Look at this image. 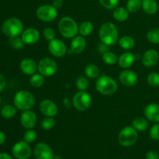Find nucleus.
<instances>
[{
    "instance_id": "f257e3e1",
    "label": "nucleus",
    "mask_w": 159,
    "mask_h": 159,
    "mask_svg": "<svg viewBox=\"0 0 159 159\" xmlns=\"http://www.w3.org/2000/svg\"><path fill=\"white\" fill-rule=\"evenodd\" d=\"M99 38L104 44L108 46L113 45L117 42L119 38V32L116 26L113 23H105L99 29Z\"/></svg>"
},
{
    "instance_id": "f03ea898",
    "label": "nucleus",
    "mask_w": 159,
    "mask_h": 159,
    "mask_svg": "<svg viewBox=\"0 0 159 159\" xmlns=\"http://www.w3.org/2000/svg\"><path fill=\"white\" fill-rule=\"evenodd\" d=\"M15 107L20 110H30L35 104L34 95L26 90H21L16 93L13 99Z\"/></svg>"
},
{
    "instance_id": "7ed1b4c3",
    "label": "nucleus",
    "mask_w": 159,
    "mask_h": 159,
    "mask_svg": "<svg viewBox=\"0 0 159 159\" xmlns=\"http://www.w3.org/2000/svg\"><path fill=\"white\" fill-rule=\"evenodd\" d=\"M96 88L99 93L105 96H110L117 90L118 85L113 78L108 75H102L98 78L96 82Z\"/></svg>"
},
{
    "instance_id": "20e7f679",
    "label": "nucleus",
    "mask_w": 159,
    "mask_h": 159,
    "mask_svg": "<svg viewBox=\"0 0 159 159\" xmlns=\"http://www.w3.org/2000/svg\"><path fill=\"white\" fill-rule=\"evenodd\" d=\"M58 29L61 34L65 38H74L79 33L77 23L71 17L68 16L61 19L58 23Z\"/></svg>"
},
{
    "instance_id": "39448f33",
    "label": "nucleus",
    "mask_w": 159,
    "mask_h": 159,
    "mask_svg": "<svg viewBox=\"0 0 159 159\" xmlns=\"http://www.w3.org/2000/svg\"><path fill=\"white\" fill-rule=\"evenodd\" d=\"M3 34L9 37H18L23 31V23L19 19L12 17L6 20L2 24Z\"/></svg>"
},
{
    "instance_id": "423d86ee",
    "label": "nucleus",
    "mask_w": 159,
    "mask_h": 159,
    "mask_svg": "<svg viewBox=\"0 0 159 159\" xmlns=\"http://www.w3.org/2000/svg\"><path fill=\"white\" fill-rule=\"evenodd\" d=\"M138 138V130L133 126L124 127L118 135V141L124 147H130L137 142Z\"/></svg>"
},
{
    "instance_id": "0eeeda50",
    "label": "nucleus",
    "mask_w": 159,
    "mask_h": 159,
    "mask_svg": "<svg viewBox=\"0 0 159 159\" xmlns=\"http://www.w3.org/2000/svg\"><path fill=\"white\" fill-rule=\"evenodd\" d=\"M57 69V63L50 57H43L37 65V71L42 75L49 77L54 75Z\"/></svg>"
},
{
    "instance_id": "6e6552de",
    "label": "nucleus",
    "mask_w": 159,
    "mask_h": 159,
    "mask_svg": "<svg viewBox=\"0 0 159 159\" xmlns=\"http://www.w3.org/2000/svg\"><path fill=\"white\" fill-rule=\"evenodd\" d=\"M73 106L79 111L88 110L92 104V98L88 93L85 91L78 92L73 97Z\"/></svg>"
},
{
    "instance_id": "1a4fd4ad",
    "label": "nucleus",
    "mask_w": 159,
    "mask_h": 159,
    "mask_svg": "<svg viewBox=\"0 0 159 159\" xmlns=\"http://www.w3.org/2000/svg\"><path fill=\"white\" fill-rule=\"evenodd\" d=\"M37 16L39 20L43 22H51L55 20L57 16V9L54 6L43 5L37 10Z\"/></svg>"
},
{
    "instance_id": "9d476101",
    "label": "nucleus",
    "mask_w": 159,
    "mask_h": 159,
    "mask_svg": "<svg viewBox=\"0 0 159 159\" xmlns=\"http://www.w3.org/2000/svg\"><path fill=\"white\" fill-rule=\"evenodd\" d=\"M32 150L29 143L26 141H19L12 147V155L16 159H29Z\"/></svg>"
},
{
    "instance_id": "9b49d317",
    "label": "nucleus",
    "mask_w": 159,
    "mask_h": 159,
    "mask_svg": "<svg viewBox=\"0 0 159 159\" xmlns=\"http://www.w3.org/2000/svg\"><path fill=\"white\" fill-rule=\"evenodd\" d=\"M48 51L52 55L61 57L66 54L67 48L62 40L59 39H54L48 43Z\"/></svg>"
},
{
    "instance_id": "f8f14e48",
    "label": "nucleus",
    "mask_w": 159,
    "mask_h": 159,
    "mask_svg": "<svg viewBox=\"0 0 159 159\" xmlns=\"http://www.w3.org/2000/svg\"><path fill=\"white\" fill-rule=\"evenodd\" d=\"M34 155L36 159H53L54 157L52 149L45 143H39L35 146Z\"/></svg>"
},
{
    "instance_id": "ddd939ff",
    "label": "nucleus",
    "mask_w": 159,
    "mask_h": 159,
    "mask_svg": "<svg viewBox=\"0 0 159 159\" xmlns=\"http://www.w3.org/2000/svg\"><path fill=\"white\" fill-rule=\"evenodd\" d=\"M39 109L42 114L51 117L55 116L58 111V108L55 102L50 99H45L42 101L39 106Z\"/></svg>"
},
{
    "instance_id": "4468645a",
    "label": "nucleus",
    "mask_w": 159,
    "mask_h": 159,
    "mask_svg": "<svg viewBox=\"0 0 159 159\" xmlns=\"http://www.w3.org/2000/svg\"><path fill=\"white\" fill-rule=\"evenodd\" d=\"M120 81L125 86H134L138 81V75L132 70H124L119 76Z\"/></svg>"
},
{
    "instance_id": "2eb2a0df",
    "label": "nucleus",
    "mask_w": 159,
    "mask_h": 159,
    "mask_svg": "<svg viewBox=\"0 0 159 159\" xmlns=\"http://www.w3.org/2000/svg\"><path fill=\"white\" fill-rule=\"evenodd\" d=\"M20 123L26 129H32L37 123V115L32 110H25L20 116Z\"/></svg>"
},
{
    "instance_id": "dca6fc26",
    "label": "nucleus",
    "mask_w": 159,
    "mask_h": 159,
    "mask_svg": "<svg viewBox=\"0 0 159 159\" xmlns=\"http://www.w3.org/2000/svg\"><path fill=\"white\" fill-rule=\"evenodd\" d=\"M21 38L26 44H34L40 39V32L35 28H27L21 34Z\"/></svg>"
},
{
    "instance_id": "f3484780",
    "label": "nucleus",
    "mask_w": 159,
    "mask_h": 159,
    "mask_svg": "<svg viewBox=\"0 0 159 159\" xmlns=\"http://www.w3.org/2000/svg\"><path fill=\"white\" fill-rule=\"evenodd\" d=\"M159 60V54L157 51L153 49L146 51L142 57V63L145 67L154 66L158 63Z\"/></svg>"
},
{
    "instance_id": "a211bd4d",
    "label": "nucleus",
    "mask_w": 159,
    "mask_h": 159,
    "mask_svg": "<svg viewBox=\"0 0 159 159\" xmlns=\"http://www.w3.org/2000/svg\"><path fill=\"white\" fill-rule=\"evenodd\" d=\"M144 115L149 120L154 123L159 122V105L151 103L144 109Z\"/></svg>"
},
{
    "instance_id": "6ab92c4d",
    "label": "nucleus",
    "mask_w": 159,
    "mask_h": 159,
    "mask_svg": "<svg viewBox=\"0 0 159 159\" xmlns=\"http://www.w3.org/2000/svg\"><path fill=\"white\" fill-rule=\"evenodd\" d=\"M20 68L24 74L33 75L37 70V65L33 59L25 58L20 63Z\"/></svg>"
},
{
    "instance_id": "aec40b11",
    "label": "nucleus",
    "mask_w": 159,
    "mask_h": 159,
    "mask_svg": "<svg viewBox=\"0 0 159 159\" xmlns=\"http://www.w3.org/2000/svg\"><path fill=\"white\" fill-rule=\"evenodd\" d=\"M86 46V41L82 36H76L71 43V51L75 54H80Z\"/></svg>"
},
{
    "instance_id": "412c9836",
    "label": "nucleus",
    "mask_w": 159,
    "mask_h": 159,
    "mask_svg": "<svg viewBox=\"0 0 159 159\" xmlns=\"http://www.w3.org/2000/svg\"><path fill=\"white\" fill-rule=\"evenodd\" d=\"M135 60V57L133 53L126 52L124 53L119 57V65L123 68H128L134 64Z\"/></svg>"
},
{
    "instance_id": "4be33fe9",
    "label": "nucleus",
    "mask_w": 159,
    "mask_h": 159,
    "mask_svg": "<svg viewBox=\"0 0 159 159\" xmlns=\"http://www.w3.org/2000/svg\"><path fill=\"white\" fill-rule=\"evenodd\" d=\"M142 9L149 15H153L158 12V5L155 0H143Z\"/></svg>"
},
{
    "instance_id": "5701e85b",
    "label": "nucleus",
    "mask_w": 159,
    "mask_h": 159,
    "mask_svg": "<svg viewBox=\"0 0 159 159\" xmlns=\"http://www.w3.org/2000/svg\"><path fill=\"white\" fill-rule=\"evenodd\" d=\"M113 16L117 21L124 22L128 19L129 11L124 7H116L113 12Z\"/></svg>"
},
{
    "instance_id": "b1692460",
    "label": "nucleus",
    "mask_w": 159,
    "mask_h": 159,
    "mask_svg": "<svg viewBox=\"0 0 159 159\" xmlns=\"http://www.w3.org/2000/svg\"><path fill=\"white\" fill-rule=\"evenodd\" d=\"M132 126L138 131H144L148 127V122L145 118L138 116L132 122Z\"/></svg>"
},
{
    "instance_id": "393cba45",
    "label": "nucleus",
    "mask_w": 159,
    "mask_h": 159,
    "mask_svg": "<svg viewBox=\"0 0 159 159\" xmlns=\"http://www.w3.org/2000/svg\"><path fill=\"white\" fill-rule=\"evenodd\" d=\"M119 44L123 49L130 50L134 48L135 45L134 39L130 36H124L119 40Z\"/></svg>"
},
{
    "instance_id": "a878e982",
    "label": "nucleus",
    "mask_w": 159,
    "mask_h": 159,
    "mask_svg": "<svg viewBox=\"0 0 159 159\" xmlns=\"http://www.w3.org/2000/svg\"><path fill=\"white\" fill-rule=\"evenodd\" d=\"M93 30V25L90 21L82 22L79 26V33L82 37H86L91 34Z\"/></svg>"
},
{
    "instance_id": "bb28decb",
    "label": "nucleus",
    "mask_w": 159,
    "mask_h": 159,
    "mask_svg": "<svg viewBox=\"0 0 159 159\" xmlns=\"http://www.w3.org/2000/svg\"><path fill=\"white\" fill-rule=\"evenodd\" d=\"M85 73L87 77L90 78V79H97L100 74L99 68L93 64L87 65L85 69Z\"/></svg>"
},
{
    "instance_id": "cd10ccee",
    "label": "nucleus",
    "mask_w": 159,
    "mask_h": 159,
    "mask_svg": "<svg viewBox=\"0 0 159 159\" xmlns=\"http://www.w3.org/2000/svg\"><path fill=\"white\" fill-rule=\"evenodd\" d=\"M2 116L6 119H11L16 114V107L11 105H6L2 109Z\"/></svg>"
},
{
    "instance_id": "c85d7f7f",
    "label": "nucleus",
    "mask_w": 159,
    "mask_h": 159,
    "mask_svg": "<svg viewBox=\"0 0 159 159\" xmlns=\"http://www.w3.org/2000/svg\"><path fill=\"white\" fill-rule=\"evenodd\" d=\"M30 83L34 88H39L44 83V76L41 74H34L30 79Z\"/></svg>"
},
{
    "instance_id": "c756f323",
    "label": "nucleus",
    "mask_w": 159,
    "mask_h": 159,
    "mask_svg": "<svg viewBox=\"0 0 159 159\" xmlns=\"http://www.w3.org/2000/svg\"><path fill=\"white\" fill-rule=\"evenodd\" d=\"M142 7L141 0H128L127 2V9L130 12H137Z\"/></svg>"
},
{
    "instance_id": "7c9ffc66",
    "label": "nucleus",
    "mask_w": 159,
    "mask_h": 159,
    "mask_svg": "<svg viewBox=\"0 0 159 159\" xmlns=\"http://www.w3.org/2000/svg\"><path fill=\"white\" fill-rule=\"evenodd\" d=\"M102 60L107 65H114L117 61V57L113 52H106L102 54Z\"/></svg>"
},
{
    "instance_id": "2f4dec72",
    "label": "nucleus",
    "mask_w": 159,
    "mask_h": 159,
    "mask_svg": "<svg viewBox=\"0 0 159 159\" xmlns=\"http://www.w3.org/2000/svg\"><path fill=\"white\" fill-rule=\"evenodd\" d=\"M9 43L10 46L14 49H21L23 48V45H24V42L22 40L21 37H9Z\"/></svg>"
},
{
    "instance_id": "473e14b6",
    "label": "nucleus",
    "mask_w": 159,
    "mask_h": 159,
    "mask_svg": "<svg viewBox=\"0 0 159 159\" xmlns=\"http://www.w3.org/2000/svg\"><path fill=\"white\" fill-rule=\"evenodd\" d=\"M148 40L152 43H159V29H152L147 34Z\"/></svg>"
},
{
    "instance_id": "72a5a7b5",
    "label": "nucleus",
    "mask_w": 159,
    "mask_h": 159,
    "mask_svg": "<svg viewBox=\"0 0 159 159\" xmlns=\"http://www.w3.org/2000/svg\"><path fill=\"white\" fill-rule=\"evenodd\" d=\"M89 82L86 77L82 76V77L78 78L76 80V86L80 91H85L89 88Z\"/></svg>"
},
{
    "instance_id": "f704fd0d",
    "label": "nucleus",
    "mask_w": 159,
    "mask_h": 159,
    "mask_svg": "<svg viewBox=\"0 0 159 159\" xmlns=\"http://www.w3.org/2000/svg\"><path fill=\"white\" fill-rule=\"evenodd\" d=\"M55 125V120L51 116H47L41 121L42 128L46 130H51Z\"/></svg>"
},
{
    "instance_id": "c9c22d12",
    "label": "nucleus",
    "mask_w": 159,
    "mask_h": 159,
    "mask_svg": "<svg viewBox=\"0 0 159 159\" xmlns=\"http://www.w3.org/2000/svg\"><path fill=\"white\" fill-rule=\"evenodd\" d=\"M148 82L152 87L159 86V74L157 72H152L148 76Z\"/></svg>"
},
{
    "instance_id": "e433bc0d",
    "label": "nucleus",
    "mask_w": 159,
    "mask_h": 159,
    "mask_svg": "<svg viewBox=\"0 0 159 159\" xmlns=\"http://www.w3.org/2000/svg\"><path fill=\"white\" fill-rule=\"evenodd\" d=\"M37 134L36 133L35 130H32V129H28L26 132H25L24 135H23V138L24 141L27 143H32L37 139Z\"/></svg>"
},
{
    "instance_id": "4c0bfd02",
    "label": "nucleus",
    "mask_w": 159,
    "mask_h": 159,
    "mask_svg": "<svg viewBox=\"0 0 159 159\" xmlns=\"http://www.w3.org/2000/svg\"><path fill=\"white\" fill-rule=\"evenodd\" d=\"M100 4L107 9H113L117 6L119 0H99Z\"/></svg>"
},
{
    "instance_id": "58836bf2",
    "label": "nucleus",
    "mask_w": 159,
    "mask_h": 159,
    "mask_svg": "<svg viewBox=\"0 0 159 159\" xmlns=\"http://www.w3.org/2000/svg\"><path fill=\"white\" fill-rule=\"evenodd\" d=\"M43 37L48 41H51V40L55 39V31L51 27H47L43 30Z\"/></svg>"
},
{
    "instance_id": "ea45409f",
    "label": "nucleus",
    "mask_w": 159,
    "mask_h": 159,
    "mask_svg": "<svg viewBox=\"0 0 159 159\" xmlns=\"http://www.w3.org/2000/svg\"><path fill=\"white\" fill-rule=\"evenodd\" d=\"M150 136L155 141H159V124L152 126L150 130Z\"/></svg>"
},
{
    "instance_id": "a19ab883",
    "label": "nucleus",
    "mask_w": 159,
    "mask_h": 159,
    "mask_svg": "<svg viewBox=\"0 0 159 159\" xmlns=\"http://www.w3.org/2000/svg\"><path fill=\"white\" fill-rule=\"evenodd\" d=\"M146 159H159V154L155 151H150L146 154Z\"/></svg>"
},
{
    "instance_id": "79ce46f5",
    "label": "nucleus",
    "mask_w": 159,
    "mask_h": 159,
    "mask_svg": "<svg viewBox=\"0 0 159 159\" xmlns=\"http://www.w3.org/2000/svg\"><path fill=\"white\" fill-rule=\"evenodd\" d=\"M56 9H59L63 6V0H53V4Z\"/></svg>"
},
{
    "instance_id": "37998d69",
    "label": "nucleus",
    "mask_w": 159,
    "mask_h": 159,
    "mask_svg": "<svg viewBox=\"0 0 159 159\" xmlns=\"http://www.w3.org/2000/svg\"><path fill=\"white\" fill-rule=\"evenodd\" d=\"M6 86V80L2 75L0 74V92L2 91Z\"/></svg>"
},
{
    "instance_id": "c03bdc74",
    "label": "nucleus",
    "mask_w": 159,
    "mask_h": 159,
    "mask_svg": "<svg viewBox=\"0 0 159 159\" xmlns=\"http://www.w3.org/2000/svg\"><path fill=\"white\" fill-rule=\"evenodd\" d=\"M5 141H6V135L3 132L0 131V145L4 144Z\"/></svg>"
},
{
    "instance_id": "a18cd8bd",
    "label": "nucleus",
    "mask_w": 159,
    "mask_h": 159,
    "mask_svg": "<svg viewBox=\"0 0 159 159\" xmlns=\"http://www.w3.org/2000/svg\"><path fill=\"white\" fill-rule=\"evenodd\" d=\"M0 159H12V158L9 154L0 153Z\"/></svg>"
},
{
    "instance_id": "49530a36",
    "label": "nucleus",
    "mask_w": 159,
    "mask_h": 159,
    "mask_svg": "<svg viewBox=\"0 0 159 159\" xmlns=\"http://www.w3.org/2000/svg\"><path fill=\"white\" fill-rule=\"evenodd\" d=\"M53 159H62V158H61V157L59 156V155H54Z\"/></svg>"
},
{
    "instance_id": "de8ad7c7",
    "label": "nucleus",
    "mask_w": 159,
    "mask_h": 159,
    "mask_svg": "<svg viewBox=\"0 0 159 159\" xmlns=\"http://www.w3.org/2000/svg\"><path fill=\"white\" fill-rule=\"evenodd\" d=\"M0 104H1V98H0Z\"/></svg>"
}]
</instances>
